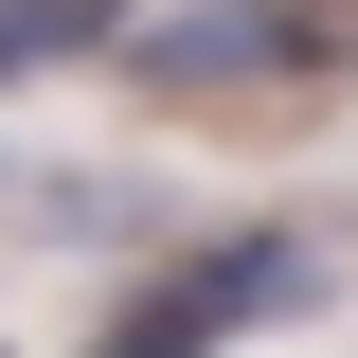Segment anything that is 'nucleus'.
<instances>
[{"instance_id":"1","label":"nucleus","mask_w":358,"mask_h":358,"mask_svg":"<svg viewBox=\"0 0 358 358\" xmlns=\"http://www.w3.org/2000/svg\"><path fill=\"white\" fill-rule=\"evenodd\" d=\"M287 287H305V251H287V233H251V251H197V268H179V287H162V305H143L108 358H215V322L287 305Z\"/></svg>"},{"instance_id":"2","label":"nucleus","mask_w":358,"mask_h":358,"mask_svg":"<svg viewBox=\"0 0 358 358\" xmlns=\"http://www.w3.org/2000/svg\"><path fill=\"white\" fill-rule=\"evenodd\" d=\"M233 72H305V18L287 0H179V18H143V90H233Z\"/></svg>"},{"instance_id":"3","label":"nucleus","mask_w":358,"mask_h":358,"mask_svg":"<svg viewBox=\"0 0 358 358\" xmlns=\"http://www.w3.org/2000/svg\"><path fill=\"white\" fill-rule=\"evenodd\" d=\"M108 18H126V0H0V90H18V72H54V54H90Z\"/></svg>"}]
</instances>
